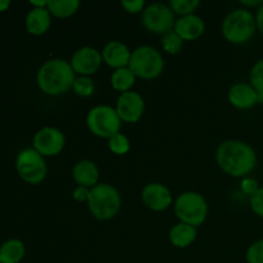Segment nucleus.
Wrapping results in <instances>:
<instances>
[{
    "mask_svg": "<svg viewBox=\"0 0 263 263\" xmlns=\"http://www.w3.org/2000/svg\"><path fill=\"white\" fill-rule=\"evenodd\" d=\"M216 161L225 174L243 177L251 174L257 164V154L249 144L240 140H226L216 151Z\"/></svg>",
    "mask_w": 263,
    "mask_h": 263,
    "instance_id": "nucleus-1",
    "label": "nucleus"
},
{
    "mask_svg": "<svg viewBox=\"0 0 263 263\" xmlns=\"http://www.w3.org/2000/svg\"><path fill=\"white\" fill-rule=\"evenodd\" d=\"M71 63L64 59H50L39 68L36 82L44 94L58 97L68 92L76 80Z\"/></svg>",
    "mask_w": 263,
    "mask_h": 263,
    "instance_id": "nucleus-2",
    "label": "nucleus"
},
{
    "mask_svg": "<svg viewBox=\"0 0 263 263\" xmlns=\"http://www.w3.org/2000/svg\"><path fill=\"white\" fill-rule=\"evenodd\" d=\"M122 198L117 187L102 182L90 189L87 207L97 220L108 221L115 217L121 210Z\"/></svg>",
    "mask_w": 263,
    "mask_h": 263,
    "instance_id": "nucleus-3",
    "label": "nucleus"
},
{
    "mask_svg": "<svg viewBox=\"0 0 263 263\" xmlns=\"http://www.w3.org/2000/svg\"><path fill=\"white\" fill-rule=\"evenodd\" d=\"M256 17L248 9H235L226 15L222 22V35L229 43L244 44L256 32Z\"/></svg>",
    "mask_w": 263,
    "mask_h": 263,
    "instance_id": "nucleus-4",
    "label": "nucleus"
},
{
    "mask_svg": "<svg viewBox=\"0 0 263 263\" xmlns=\"http://www.w3.org/2000/svg\"><path fill=\"white\" fill-rule=\"evenodd\" d=\"M128 68L138 79L153 80L163 72L164 59L153 46H139L131 53Z\"/></svg>",
    "mask_w": 263,
    "mask_h": 263,
    "instance_id": "nucleus-5",
    "label": "nucleus"
},
{
    "mask_svg": "<svg viewBox=\"0 0 263 263\" xmlns=\"http://www.w3.org/2000/svg\"><path fill=\"white\" fill-rule=\"evenodd\" d=\"M175 215L180 222L190 226H200L208 215V204L202 194L185 192L176 198L174 204Z\"/></svg>",
    "mask_w": 263,
    "mask_h": 263,
    "instance_id": "nucleus-6",
    "label": "nucleus"
},
{
    "mask_svg": "<svg viewBox=\"0 0 263 263\" xmlns=\"http://www.w3.org/2000/svg\"><path fill=\"white\" fill-rule=\"evenodd\" d=\"M121 118L110 105H97L87 113L86 125L98 138L110 139L121 130Z\"/></svg>",
    "mask_w": 263,
    "mask_h": 263,
    "instance_id": "nucleus-7",
    "label": "nucleus"
},
{
    "mask_svg": "<svg viewBox=\"0 0 263 263\" xmlns=\"http://www.w3.org/2000/svg\"><path fill=\"white\" fill-rule=\"evenodd\" d=\"M15 170L21 179L30 185H37L48 174L45 158L33 148L23 149L15 159Z\"/></svg>",
    "mask_w": 263,
    "mask_h": 263,
    "instance_id": "nucleus-8",
    "label": "nucleus"
},
{
    "mask_svg": "<svg viewBox=\"0 0 263 263\" xmlns=\"http://www.w3.org/2000/svg\"><path fill=\"white\" fill-rule=\"evenodd\" d=\"M141 21L146 30L158 35H166L167 32L174 30L176 23L174 10L170 5L163 3H153L145 7Z\"/></svg>",
    "mask_w": 263,
    "mask_h": 263,
    "instance_id": "nucleus-9",
    "label": "nucleus"
},
{
    "mask_svg": "<svg viewBox=\"0 0 263 263\" xmlns=\"http://www.w3.org/2000/svg\"><path fill=\"white\" fill-rule=\"evenodd\" d=\"M32 144L33 149L40 153L44 158L54 157L63 151L66 145V136L58 128L46 126L35 134Z\"/></svg>",
    "mask_w": 263,
    "mask_h": 263,
    "instance_id": "nucleus-10",
    "label": "nucleus"
},
{
    "mask_svg": "<svg viewBox=\"0 0 263 263\" xmlns=\"http://www.w3.org/2000/svg\"><path fill=\"white\" fill-rule=\"evenodd\" d=\"M115 109L121 121L127 123H135L144 115L145 102L139 92L130 90V91L122 92L118 97Z\"/></svg>",
    "mask_w": 263,
    "mask_h": 263,
    "instance_id": "nucleus-11",
    "label": "nucleus"
},
{
    "mask_svg": "<svg viewBox=\"0 0 263 263\" xmlns=\"http://www.w3.org/2000/svg\"><path fill=\"white\" fill-rule=\"evenodd\" d=\"M69 63H71L74 73L90 77L99 71L103 63V57L98 49L91 48V46H84L74 51Z\"/></svg>",
    "mask_w": 263,
    "mask_h": 263,
    "instance_id": "nucleus-12",
    "label": "nucleus"
},
{
    "mask_svg": "<svg viewBox=\"0 0 263 263\" xmlns=\"http://www.w3.org/2000/svg\"><path fill=\"white\" fill-rule=\"evenodd\" d=\"M141 200L149 210L154 212H162L172 204L174 199L168 187L159 182H151L144 186L141 192Z\"/></svg>",
    "mask_w": 263,
    "mask_h": 263,
    "instance_id": "nucleus-13",
    "label": "nucleus"
},
{
    "mask_svg": "<svg viewBox=\"0 0 263 263\" xmlns=\"http://www.w3.org/2000/svg\"><path fill=\"white\" fill-rule=\"evenodd\" d=\"M131 53L133 51L121 41H109L102 51L103 62L115 69L126 68L130 63Z\"/></svg>",
    "mask_w": 263,
    "mask_h": 263,
    "instance_id": "nucleus-14",
    "label": "nucleus"
},
{
    "mask_svg": "<svg viewBox=\"0 0 263 263\" xmlns=\"http://www.w3.org/2000/svg\"><path fill=\"white\" fill-rule=\"evenodd\" d=\"M204 21L195 14L185 15V17L179 18L174 27L175 32L184 41L197 40V39H199L204 33Z\"/></svg>",
    "mask_w": 263,
    "mask_h": 263,
    "instance_id": "nucleus-15",
    "label": "nucleus"
},
{
    "mask_svg": "<svg viewBox=\"0 0 263 263\" xmlns=\"http://www.w3.org/2000/svg\"><path fill=\"white\" fill-rule=\"evenodd\" d=\"M229 102L238 109H249L258 103V94L252 85L236 84L229 90Z\"/></svg>",
    "mask_w": 263,
    "mask_h": 263,
    "instance_id": "nucleus-16",
    "label": "nucleus"
},
{
    "mask_svg": "<svg viewBox=\"0 0 263 263\" xmlns=\"http://www.w3.org/2000/svg\"><path fill=\"white\" fill-rule=\"evenodd\" d=\"M26 30L28 33L41 36L50 28L51 14L48 8H32L26 15Z\"/></svg>",
    "mask_w": 263,
    "mask_h": 263,
    "instance_id": "nucleus-17",
    "label": "nucleus"
},
{
    "mask_svg": "<svg viewBox=\"0 0 263 263\" xmlns=\"http://www.w3.org/2000/svg\"><path fill=\"white\" fill-rule=\"evenodd\" d=\"M73 180L79 184V186H85L87 189H91L95 185L99 184V168L92 161H80L74 164Z\"/></svg>",
    "mask_w": 263,
    "mask_h": 263,
    "instance_id": "nucleus-18",
    "label": "nucleus"
},
{
    "mask_svg": "<svg viewBox=\"0 0 263 263\" xmlns=\"http://www.w3.org/2000/svg\"><path fill=\"white\" fill-rule=\"evenodd\" d=\"M168 239L171 244H174L177 248H186L197 239V228L180 222L171 228Z\"/></svg>",
    "mask_w": 263,
    "mask_h": 263,
    "instance_id": "nucleus-19",
    "label": "nucleus"
},
{
    "mask_svg": "<svg viewBox=\"0 0 263 263\" xmlns=\"http://www.w3.org/2000/svg\"><path fill=\"white\" fill-rule=\"evenodd\" d=\"M25 244L18 239H9L0 247V262L18 263L25 257Z\"/></svg>",
    "mask_w": 263,
    "mask_h": 263,
    "instance_id": "nucleus-20",
    "label": "nucleus"
},
{
    "mask_svg": "<svg viewBox=\"0 0 263 263\" xmlns=\"http://www.w3.org/2000/svg\"><path fill=\"white\" fill-rule=\"evenodd\" d=\"M48 10L57 18H68L79 10V0H49Z\"/></svg>",
    "mask_w": 263,
    "mask_h": 263,
    "instance_id": "nucleus-21",
    "label": "nucleus"
},
{
    "mask_svg": "<svg viewBox=\"0 0 263 263\" xmlns=\"http://www.w3.org/2000/svg\"><path fill=\"white\" fill-rule=\"evenodd\" d=\"M136 77L133 72L130 71L128 67L126 68H120L116 69L112 73V77H110V84H112V87L117 91L122 92L130 91L131 87L135 85Z\"/></svg>",
    "mask_w": 263,
    "mask_h": 263,
    "instance_id": "nucleus-22",
    "label": "nucleus"
},
{
    "mask_svg": "<svg viewBox=\"0 0 263 263\" xmlns=\"http://www.w3.org/2000/svg\"><path fill=\"white\" fill-rule=\"evenodd\" d=\"M184 46V40L174 30L167 32L162 37V48L168 54H179Z\"/></svg>",
    "mask_w": 263,
    "mask_h": 263,
    "instance_id": "nucleus-23",
    "label": "nucleus"
},
{
    "mask_svg": "<svg viewBox=\"0 0 263 263\" xmlns=\"http://www.w3.org/2000/svg\"><path fill=\"white\" fill-rule=\"evenodd\" d=\"M199 5V0H171L170 2V7L174 10V13H177L181 17L194 14Z\"/></svg>",
    "mask_w": 263,
    "mask_h": 263,
    "instance_id": "nucleus-24",
    "label": "nucleus"
},
{
    "mask_svg": "<svg viewBox=\"0 0 263 263\" xmlns=\"http://www.w3.org/2000/svg\"><path fill=\"white\" fill-rule=\"evenodd\" d=\"M108 146L112 153L117 154V156H123L130 151V140L126 135L118 133L110 139H108Z\"/></svg>",
    "mask_w": 263,
    "mask_h": 263,
    "instance_id": "nucleus-25",
    "label": "nucleus"
},
{
    "mask_svg": "<svg viewBox=\"0 0 263 263\" xmlns=\"http://www.w3.org/2000/svg\"><path fill=\"white\" fill-rule=\"evenodd\" d=\"M251 82L258 94V103H263V59L257 62L252 68Z\"/></svg>",
    "mask_w": 263,
    "mask_h": 263,
    "instance_id": "nucleus-26",
    "label": "nucleus"
},
{
    "mask_svg": "<svg viewBox=\"0 0 263 263\" xmlns=\"http://www.w3.org/2000/svg\"><path fill=\"white\" fill-rule=\"evenodd\" d=\"M73 91L76 92L79 97L82 98H87V97H91L94 94V90H95V85L94 81H92L90 77H85V76H80L79 79L74 80L73 82Z\"/></svg>",
    "mask_w": 263,
    "mask_h": 263,
    "instance_id": "nucleus-27",
    "label": "nucleus"
},
{
    "mask_svg": "<svg viewBox=\"0 0 263 263\" xmlns=\"http://www.w3.org/2000/svg\"><path fill=\"white\" fill-rule=\"evenodd\" d=\"M248 263H263V240L256 241L247 252Z\"/></svg>",
    "mask_w": 263,
    "mask_h": 263,
    "instance_id": "nucleus-28",
    "label": "nucleus"
},
{
    "mask_svg": "<svg viewBox=\"0 0 263 263\" xmlns=\"http://www.w3.org/2000/svg\"><path fill=\"white\" fill-rule=\"evenodd\" d=\"M251 207L257 216L263 217V187L257 189V192L251 195Z\"/></svg>",
    "mask_w": 263,
    "mask_h": 263,
    "instance_id": "nucleus-29",
    "label": "nucleus"
},
{
    "mask_svg": "<svg viewBox=\"0 0 263 263\" xmlns=\"http://www.w3.org/2000/svg\"><path fill=\"white\" fill-rule=\"evenodd\" d=\"M121 5L130 14H136V13H140L141 10L145 9V3H144V0H122Z\"/></svg>",
    "mask_w": 263,
    "mask_h": 263,
    "instance_id": "nucleus-30",
    "label": "nucleus"
},
{
    "mask_svg": "<svg viewBox=\"0 0 263 263\" xmlns=\"http://www.w3.org/2000/svg\"><path fill=\"white\" fill-rule=\"evenodd\" d=\"M90 189L85 186H77L73 192V199L77 200V202H86L87 198H89Z\"/></svg>",
    "mask_w": 263,
    "mask_h": 263,
    "instance_id": "nucleus-31",
    "label": "nucleus"
},
{
    "mask_svg": "<svg viewBox=\"0 0 263 263\" xmlns=\"http://www.w3.org/2000/svg\"><path fill=\"white\" fill-rule=\"evenodd\" d=\"M256 23H257V28H258V30L263 33V4L258 8V10H257Z\"/></svg>",
    "mask_w": 263,
    "mask_h": 263,
    "instance_id": "nucleus-32",
    "label": "nucleus"
},
{
    "mask_svg": "<svg viewBox=\"0 0 263 263\" xmlns=\"http://www.w3.org/2000/svg\"><path fill=\"white\" fill-rule=\"evenodd\" d=\"M240 3L243 5H246V7H256V5H259V7H261V5L263 4L262 0H253V2H248V0H241Z\"/></svg>",
    "mask_w": 263,
    "mask_h": 263,
    "instance_id": "nucleus-33",
    "label": "nucleus"
},
{
    "mask_svg": "<svg viewBox=\"0 0 263 263\" xmlns=\"http://www.w3.org/2000/svg\"><path fill=\"white\" fill-rule=\"evenodd\" d=\"M10 7L9 0H0V13L8 10V8Z\"/></svg>",
    "mask_w": 263,
    "mask_h": 263,
    "instance_id": "nucleus-34",
    "label": "nucleus"
}]
</instances>
